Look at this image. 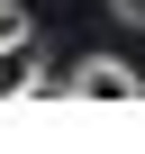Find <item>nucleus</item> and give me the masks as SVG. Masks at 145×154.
<instances>
[{"mask_svg": "<svg viewBox=\"0 0 145 154\" xmlns=\"http://www.w3.org/2000/svg\"><path fill=\"white\" fill-rule=\"evenodd\" d=\"M63 100H145V72L136 63H118V54H91L72 82H54Z\"/></svg>", "mask_w": 145, "mask_h": 154, "instance_id": "f257e3e1", "label": "nucleus"}, {"mask_svg": "<svg viewBox=\"0 0 145 154\" xmlns=\"http://www.w3.org/2000/svg\"><path fill=\"white\" fill-rule=\"evenodd\" d=\"M45 63H36V36L27 45H0V100H45Z\"/></svg>", "mask_w": 145, "mask_h": 154, "instance_id": "f03ea898", "label": "nucleus"}, {"mask_svg": "<svg viewBox=\"0 0 145 154\" xmlns=\"http://www.w3.org/2000/svg\"><path fill=\"white\" fill-rule=\"evenodd\" d=\"M36 18H27V0H0V45H27Z\"/></svg>", "mask_w": 145, "mask_h": 154, "instance_id": "7ed1b4c3", "label": "nucleus"}, {"mask_svg": "<svg viewBox=\"0 0 145 154\" xmlns=\"http://www.w3.org/2000/svg\"><path fill=\"white\" fill-rule=\"evenodd\" d=\"M109 9H118V27H145V0H109Z\"/></svg>", "mask_w": 145, "mask_h": 154, "instance_id": "20e7f679", "label": "nucleus"}]
</instances>
